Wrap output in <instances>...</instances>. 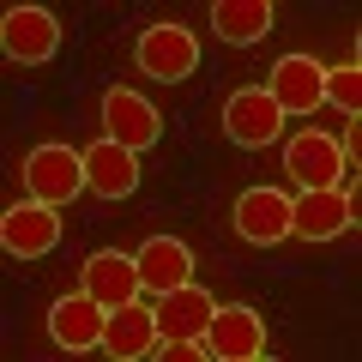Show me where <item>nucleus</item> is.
<instances>
[{"label": "nucleus", "mask_w": 362, "mask_h": 362, "mask_svg": "<svg viewBox=\"0 0 362 362\" xmlns=\"http://www.w3.org/2000/svg\"><path fill=\"white\" fill-rule=\"evenodd\" d=\"M223 133H230L235 145H247V151H259V145H278V133H284V109L272 103L259 85L230 90V103H223Z\"/></svg>", "instance_id": "9"}, {"label": "nucleus", "mask_w": 362, "mask_h": 362, "mask_svg": "<svg viewBox=\"0 0 362 362\" xmlns=\"http://www.w3.org/2000/svg\"><path fill=\"white\" fill-rule=\"evenodd\" d=\"M103 356H115V362H139V356H151L157 350V314H151V302H121V308H109V320H103Z\"/></svg>", "instance_id": "15"}, {"label": "nucleus", "mask_w": 362, "mask_h": 362, "mask_svg": "<svg viewBox=\"0 0 362 362\" xmlns=\"http://www.w3.org/2000/svg\"><path fill=\"white\" fill-rule=\"evenodd\" d=\"M0 49L18 66H42L61 49V25H54L49 6H13V13L0 18Z\"/></svg>", "instance_id": "5"}, {"label": "nucleus", "mask_w": 362, "mask_h": 362, "mask_svg": "<svg viewBox=\"0 0 362 362\" xmlns=\"http://www.w3.org/2000/svg\"><path fill=\"white\" fill-rule=\"evenodd\" d=\"M206 344H211V362H254V356H266V320L247 302H230V308L211 314Z\"/></svg>", "instance_id": "8"}, {"label": "nucleus", "mask_w": 362, "mask_h": 362, "mask_svg": "<svg viewBox=\"0 0 362 362\" xmlns=\"http://www.w3.org/2000/svg\"><path fill=\"white\" fill-rule=\"evenodd\" d=\"M25 187L42 206L78 199L85 194V151H73V145H37V151L25 157Z\"/></svg>", "instance_id": "3"}, {"label": "nucleus", "mask_w": 362, "mask_h": 362, "mask_svg": "<svg viewBox=\"0 0 362 362\" xmlns=\"http://www.w3.org/2000/svg\"><path fill=\"white\" fill-rule=\"evenodd\" d=\"M85 187L97 199H127L133 187H139V151L121 139H90L85 145Z\"/></svg>", "instance_id": "12"}, {"label": "nucleus", "mask_w": 362, "mask_h": 362, "mask_svg": "<svg viewBox=\"0 0 362 362\" xmlns=\"http://www.w3.org/2000/svg\"><path fill=\"white\" fill-rule=\"evenodd\" d=\"M133 266H139V290L145 296H163V290H175V284H194V247L181 242V235H151V242H139Z\"/></svg>", "instance_id": "14"}, {"label": "nucleus", "mask_w": 362, "mask_h": 362, "mask_svg": "<svg viewBox=\"0 0 362 362\" xmlns=\"http://www.w3.org/2000/svg\"><path fill=\"white\" fill-rule=\"evenodd\" d=\"M103 133L121 139V145H133V151H145V145L163 139V115H157L133 85H109L103 90Z\"/></svg>", "instance_id": "11"}, {"label": "nucleus", "mask_w": 362, "mask_h": 362, "mask_svg": "<svg viewBox=\"0 0 362 362\" xmlns=\"http://www.w3.org/2000/svg\"><path fill=\"white\" fill-rule=\"evenodd\" d=\"M350 230H356V194H344V187H302V194H290V235L338 242Z\"/></svg>", "instance_id": "1"}, {"label": "nucleus", "mask_w": 362, "mask_h": 362, "mask_svg": "<svg viewBox=\"0 0 362 362\" xmlns=\"http://www.w3.org/2000/svg\"><path fill=\"white\" fill-rule=\"evenodd\" d=\"M284 175L302 181V187H338V181H344V139L326 133V127L290 133V145H284Z\"/></svg>", "instance_id": "4"}, {"label": "nucleus", "mask_w": 362, "mask_h": 362, "mask_svg": "<svg viewBox=\"0 0 362 362\" xmlns=\"http://www.w3.org/2000/svg\"><path fill=\"white\" fill-rule=\"evenodd\" d=\"M320 78H326V66L314 61V54H284V61L266 73L259 90H266L284 115H314V109H320Z\"/></svg>", "instance_id": "13"}, {"label": "nucleus", "mask_w": 362, "mask_h": 362, "mask_svg": "<svg viewBox=\"0 0 362 362\" xmlns=\"http://www.w3.org/2000/svg\"><path fill=\"white\" fill-rule=\"evenodd\" d=\"M85 296H97L103 308H121V302H133V296H145L139 290V266H133V254H115V247H103V254H90L85 259Z\"/></svg>", "instance_id": "17"}, {"label": "nucleus", "mask_w": 362, "mask_h": 362, "mask_svg": "<svg viewBox=\"0 0 362 362\" xmlns=\"http://www.w3.org/2000/svg\"><path fill=\"white\" fill-rule=\"evenodd\" d=\"M151 314H157V338H199L218 314V302L199 284H175L163 296H151Z\"/></svg>", "instance_id": "16"}, {"label": "nucleus", "mask_w": 362, "mask_h": 362, "mask_svg": "<svg viewBox=\"0 0 362 362\" xmlns=\"http://www.w3.org/2000/svg\"><path fill=\"white\" fill-rule=\"evenodd\" d=\"M0 247L13 259H37L61 247V206H42V199H25L0 218Z\"/></svg>", "instance_id": "7"}, {"label": "nucleus", "mask_w": 362, "mask_h": 362, "mask_svg": "<svg viewBox=\"0 0 362 362\" xmlns=\"http://www.w3.org/2000/svg\"><path fill=\"white\" fill-rule=\"evenodd\" d=\"M103 320H109L103 302L85 296V290H73V296H61L49 308V338H54V350H66V356H85V350L103 344Z\"/></svg>", "instance_id": "10"}, {"label": "nucleus", "mask_w": 362, "mask_h": 362, "mask_svg": "<svg viewBox=\"0 0 362 362\" xmlns=\"http://www.w3.org/2000/svg\"><path fill=\"white\" fill-rule=\"evenodd\" d=\"M320 103L344 109V115H356V109H362V66H356V61L326 66V78H320Z\"/></svg>", "instance_id": "19"}, {"label": "nucleus", "mask_w": 362, "mask_h": 362, "mask_svg": "<svg viewBox=\"0 0 362 362\" xmlns=\"http://www.w3.org/2000/svg\"><path fill=\"white\" fill-rule=\"evenodd\" d=\"M133 61H139V73H151V78H194L199 73V37L187 25H175V18H163V25L139 30Z\"/></svg>", "instance_id": "2"}, {"label": "nucleus", "mask_w": 362, "mask_h": 362, "mask_svg": "<svg viewBox=\"0 0 362 362\" xmlns=\"http://www.w3.org/2000/svg\"><path fill=\"white\" fill-rule=\"evenodd\" d=\"M230 223H235V235H242L247 247H278L290 235V194L284 187H247V194L235 199Z\"/></svg>", "instance_id": "6"}, {"label": "nucleus", "mask_w": 362, "mask_h": 362, "mask_svg": "<svg viewBox=\"0 0 362 362\" xmlns=\"http://www.w3.org/2000/svg\"><path fill=\"white\" fill-rule=\"evenodd\" d=\"M272 0H218L211 6V30H218L223 42H235V49H247V42H259L272 30Z\"/></svg>", "instance_id": "18"}]
</instances>
